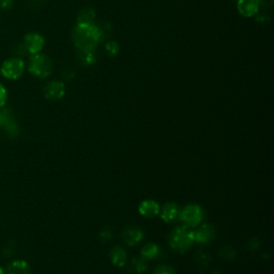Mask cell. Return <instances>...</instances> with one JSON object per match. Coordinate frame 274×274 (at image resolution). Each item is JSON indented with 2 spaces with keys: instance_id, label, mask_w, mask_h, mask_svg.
<instances>
[{
  "instance_id": "6",
  "label": "cell",
  "mask_w": 274,
  "mask_h": 274,
  "mask_svg": "<svg viewBox=\"0 0 274 274\" xmlns=\"http://www.w3.org/2000/svg\"><path fill=\"white\" fill-rule=\"evenodd\" d=\"M204 210L197 205L186 206L179 215L187 227H195L204 220Z\"/></svg>"
},
{
  "instance_id": "20",
  "label": "cell",
  "mask_w": 274,
  "mask_h": 274,
  "mask_svg": "<svg viewBox=\"0 0 274 274\" xmlns=\"http://www.w3.org/2000/svg\"><path fill=\"white\" fill-rule=\"evenodd\" d=\"M8 90L7 88L4 86L3 83H0V108L6 106V104L8 102Z\"/></svg>"
},
{
  "instance_id": "11",
  "label": "cell",
  "mask_w": 274,
  "mask_h": 274,
  "mask_svg": "<svg viewBox=\"0 0 274 274\" xmlns=\"http://www.w3.org/2000/svg\"><path fill=\"white\" fill-rule=\"evenodd\" d=\"M7 274H31L29 263L24 259H15L9 263L6 268Z\"/></svg>"
},
{
  "instance_id": "22",
  "label": "cell",
  "mask_w": 274,
  "mask_h": 274,
  "mask_svg": "<svg viewBox=\"0 0 274 274\" xmlns=\"http://www.w3.org/2000/svg\"><path fill=\"white\" fill-rule=\"evenodd\" d=\"M154 274H175V273H174L173 268L165 266V265H161L155 269Z\"/></svg>"
},
{
  "instance_id": "2",
  "label": "cell",
  "mask_w": 274,
  "mask_h": 274,
  "mask_svg": "<svg viewBox=\"0 0 274 274\" xmlns=\"http://www.w3.org/2000/svg\"><path fill=\"white\" fill-rule=\"evenodd\" d=\"M52 70H54V63L48 56L41 54V52L31 55L28 63V72L30 74L43 79L51 74Z\"/></svg>"
},
{
  "instance_id": "16",
  "label": "cell",
  "mask_w": 274,
  "mask_h": 274,
  "mask_svg": "<svg viewBox=\"0 0 274 274\" xmlns=\"http://www.w3.org/2000/svg\"><path fill=\"white\" fill-rule=\"evenodd\" d=\"M96 11L92 8H86L79 13L77 17V24H94L96 19Z\"/></svg>"
},
{
  "instance_id": "19",
  "label": "cell",
  "mask_w": 274,
  "mask_h": 274,
  "mask_svg": "<svg viewBox=\"0 0 274 274\" xmlns=\"http://www.w3.org/2000/svg\"><path fill=\"white\" fill-rule=\"evenodd\" d=\"M105 50H106V54L109 57H115L118 55V52L120 50V46L116 41H108L106 44H105Z\"/></svg>"
},
{
  "instance_id": "3",
  "label": "cell",
  "mask_w": 274,
  "mask_h": 274,
  "mask_svg": "<svg viewBox=\"0 0 274 274\" xmlns=\"http://www.w3.org/2000/svg\"><path fill=\"white\" fill-rule=\"evenodd\" d=\"M194 242V233L187 226H180L173 230L170 236V244L178 253H184Z\"/></svg>"
},
{
  "instance_id": "25",
  "label": "cell",
  "mask_w": 274,
  "mask_h": 274,
  "mask_svg": "<svg viewBox=\"0 0 274 274\" xmlns=\"http://www.w3.org/2000/svg\"><path fill=\"white\" fill-rule=\"evenodd\" d=\"M0 274H7L6 269L4 267H2V266H0Z\"/></svg>"
},
{
  "instance_id": "18",
  "label": "cell",
  "mask_w": 274,
  "mask_h": 274,
  "mask_svg": "<svg viewBox=\"0 0 274 274\" xmlns=\"http://www.w3.org/2000/svg\"><path fill=\"white\" fill-rule=\"evenodd\" d=\"M160 254H161L160 248L157 246L156 244H153V243L147 244L142 250V255L147 259H154L156 257H159Z\"/></svg>"
},
{
  "instance_id": "8",
  "label": "cell",
  "mask_w": 274,
  "mask_h": 274,
  "mask_svg": "<svg viewBox=\"0 0 274 274\" xmlns=\"http://www.w3.org/2000/svg\"><path fill=\"white\" fill-rule=\"evenodd\" d=\"M44 97L49 101L61 100L66 94L65 84L59 80H52L47 83L43 89Z\"/></svg>"
},
{
  "instance_id": "23",
  "label": "cell",
  "mask_w": 274,
  "mask_h": 274,
  "mask_svg": "<svg viewBox=\"0 0 274 274\" xmlns=\"http://www.w3.org/2000/svg\"><path fill=\"white\" fill-rule=\"evenodd\" d=\"M133 265H134L135 270L137 272H142V271H145L147 269V266H146L144 259H135L133 262Z\"/></svg>"
},
{
  "instance_id": "21",
  "label": "cell",
  "mask_w": 274,
  "mask_h": 274,
  "mask_svg": "<svg viewBox=\"0 0 274 274\" xmlns=\"http://www.w3.org/2000/svg\"><path fill=\"white\" fill-rule=\"evenodd\" d=\"M14 6V0H0V11H9Z\"/></svg>"
},
{
  "instance_id": "5",
  "label": "cell",
  "mask_w": 274,
  "mask_h": 274,
  "mask_svg": "<svg viewBox=\"0 0 274 274\" xmlns=\"http://www.w3.org/2000/svg\"><path fill=\"white\" fill-rule=\"evenodd\" d=\"M25 71V62L20 58H10L7 59L2 67H0V73L2 75L10 80H16L22 77Z\"/></svg>"
},
{
  "instance_id": "12",
  "label": "cell",
  "mask_w": 274,
  "mask_h": 274,
  "mask_svg": "<svg viewBox=\"0 0 274 274\" xmlns=\"http://www.w3.org/2000/svg\"><path fill=\"white\" fill-rule=\"evenodd\" d=\"M143 230L136 226H128L123 230V239L129 245H135L143 239Z\"/></svg>"
},
{
  "instance_id": "13",
  "label": "cell",
  "mask_w": 274,
  "mask_h": 274,
  "mask_svg": "<svg viewBox=\"0 0 274 274\" xmlns=\"http://www.w3.org/2000/svg\"><path fill=\"white\" fill-rule=\"evenodd\" d=\"M140 212L143 216L153 217L160 212V206L154 200H145L140 206Z\"/></svg>"
},
{
  "instance_id": "1",
  "label": "cell",
  "mask_w": 274,
  "mask_h": 274,
  "mask_svg": "<svg viewBox=\"0 0 274 274\" xmlns=\"http://www.w3.org/2000/svg\"><path fill=\"white\" fill-rule=\"evenodd\" d=\"M73 41L79 50H96L102 41L100 28L94 24H77L73 30Z\"/></svg>"
},
{
  "instance_id": "10",
  "label": "cell",
  "mask_w": 274,
  "mask_h": 274,
  "mask_svg": "<svg viewBox=\"0 0 274 274\" xmlns=\"http://www.w3.org/2000/svg\"><path fill=\"white\" fill-rule=\"evenodd\" d=\"M194 233V241L199 242V243H209L210 241H212L215 236V230L213 226L206 224L202 227H199Z\"/></svg>"
},
{
  "instance_id": "14",
  "label": "cell",
  "mask_w": 274,
  "mask_h": 274,
  "mask_svg": "<svg viewBox=\"0 0 274 274\" xmlns=\"http://www.w3.org/2000/svg\"><path fill=\"white\" fill-rule=\"evenodd\" d=\"M179 215H180V209L174 203L166 204L162 209L161 216L165 222H173Z\"/></svg>"
},
{
  "instance_id": "4",
  "label": "cell",
  "mask_w": 274,
  "mask_h": 274,
  "mask_svg": "<svg viewBox=\"0 0 274 274\" xmlns=\"http://www.w3.org/2000/svg\"><path fill=\"white\" fill-rule=\"evenodd\" d=\"M0 131H3L8 139L11 140L16 139L20 133L13 111L6 106L0 108Z\"/></svg>"
},
{
  "instance_id": "24",
  "label": "cell",
  "mask_w": 274,
  "mask_h": 274,
  "mask_svg": "<svg viewBox=\"0 0 274 274\" xmlns=\"http://www.w3.org/2000/svg\"><path fill=\"white\" fill-rule=\"evenodd\" d=\"M62 75L66 79H72L73 77H74L75 74H74V72H73L71 69H66L65 71L62 72Z\"/></svg>"
},
{
  "instance_id": "15",
  "label": "cell",
  "mask_w": 274,
  "mask_h": 274,
  "mask_svg": "<svg viewBox=\"0 0 274 274\" xmlns=\"http://www.w3.org/2000/svg\"><path fill=\"white\" fill-rule=\"evenodd\" d=\"M77 57L83 66L89 67L97 62V55L94 50H79L77 51Z\"/></svg>"
},
{
  "instance_id": "9",
  "label": "cell",
  "mask_w": 274,
  "mask_h": 274,
  "mask_svg": "<svg viewBox=\"0 0 274 274\" xmlns=\"http://www.w3.org/2000/svg\"><path fill=\"white\" fill-rule=\"evenodd\" d=\"M260 0H238L239 13L244 17H254L259 11Z\"/></svg>"
},
{
  "instance_id": "7",
  "label": "cell",
  "mask_w": 274,
  "mask_h": 274,
  "mask_svg": "<svg viewBox=\"0 0 274 274\" xmlns=\"http://www.w3.org/2000/svg\"><path fill=\"white\" fill-rule=\"evenodd\" d=\"M23 45L27 52L31 55H36L44 48L45 40L38 33H29L24 37Z\"/></svg>"
},
{
  "instance_id": "17",
  "label": "cell",
  "mask_w": 274,
  "mask_h": 274,
  "mask_svg": "<svg viewBox=\"0 0 274 274\" xmlns=\"http://www.w3.org/2000/svg\"><path fill=\"white\" fill-rule=\"evenodd\" d=\"M112 261L115 266L117 267H123L126 262V253L121 248H115L112 251Z\"/></svg>"
}]
</instances>
